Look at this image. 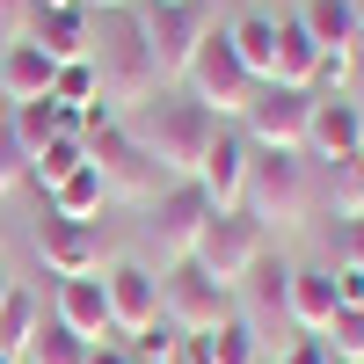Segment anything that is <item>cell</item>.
Masks as SVG:
<instances>
[{"mask_svg":"<svg viewBox=\"0 0 364 364\" xmlns=\"http://www.w3.org/2000/svg\"><path fill=\"white\" fill-rule=\"evenodd\" d=\"M132 124V139L154 154V168L168 175V182H197V168H204V154L219 146V117H211L204 102H190V95H161V102H146L139 117H124Z\"/></svg>","mask_w":364,"mask_h":364,"instance_id":"6da1fadb","label":"cell"},{"mask_svg":"<svg viewBox=\"0 0 364 364\" xmlns=\"http://www.w3.org/2000/svg\"><path fill=\"white\" fill-rule=\"evenodd\" d=\"M80 146H87V168L109 182V204H139V211H146V204L168 190V175L154 168V154L132 139V124H124L117 109L87 102V109H80Z\"/></svg>","mask_w":364,"mask_h":364,"instance_id":"7a4b0ae2","label":"cell"},{"mask_svg":"<svg viewBox=\"0 0 364 364\" xmlns=\"http://www.w3.org/2000/svg\"><path fill=\"white\" fill-rule=\"evenodd\" d=\"M87 58H95V87H102V109L117 117H139L146 102L161 95V73H154V51H146V29H139V8L132 15H102L95 44H87Z\"/></svg>","mask_w":364,"mask_h":364,"instance_id":"3957f363","label":"cell"},{"mask_svg":"<svg viewBox=\"0 0 364 364\" xmlns=\"http://www.w3.org/2000/svg\"><path fill=\"white\" fill-rule=\"evenodd\" d=\"M182 87H190V102H204V109L226 124V117H240V109L255 102V87H262V80L240 66L233 37H226L219 22H211V37L197 44V58H190V73H182Z\"/></svg>","mask_w":364,"mask_h":364,"instance_id":"277c9868","label":"cell"},{"mask_svg":"<svg viewBox=\"0 0 364 364\" xmlns=\"http://www.w3.org/2000/svg\"><path fill=\"white\" fill-rule=\"evenodd\" d=\"M240 211L262 226H306L314 190H306V161L299 154H255L248 161V190H240Z\"/></svg>","mask_w":364,"mask_h":364,"instance_id":"5b68a950","label":"cell"},{"mask_svg":"<svg viewBox=\"0 0 364 364\" xmlns=\"http://www.w3.org/2000/svg\"><path fill=\"white\" fill-rule=\"evenodd\" d=\"M262 255H269V226L262 219H248V211H211L190 262L204 269V277H219L226 291H240V277H248Z\"/></svg>","mask_w":364,"mask_h":364,"instance_id":"8992f818","label":"cell"},{"mask_svg":"<svg viewBox=\"0 0 364 364\" xmlns=\"http://www.w3.org/2000/svg\"><path fill=\"white\" fill-rule=\"evenodd\" d=\"M139 29H146L154 73H161V87H168V80L190 73L197 44L211 37V15H204V0H146V8H139Z\"/></svg>","mask_w":364,"mask_h":364,"instance_id":"52a82bcc","label":"cell"},{"mask_svg":"<svg viewBox=\"0 0 364 364\" xmlns=\"http://www.w3.org/2000/svg\"><path fill=\"white\" fill-rule=\"evenodd\" d=\"M306 117H314V95H306V87L262 80L255 102L240 109V139H248L255 154H306Z\"/></svg>","mask_w":364,"mask_h":364,"instance_id":"ba28073f","label":"cell"},{"mask_svg":"<svg viewBox=\"0 0 364 364\" xmlns=\"http://www.w3.org/2000/svg\"><path fill=\"white\" fill-rule=\"evenodd\" d=\"M161 314H168V328H182V336H211V328L233 321V291H226L219 277H204L197 262H168V277H161Z\"/></svg>","mask_w":364,"mask_h":364,"instance_id":"9c48e42d","label":"cell"},{"mask_svg":"<svg viewBox=\"0 0 364 364\" xmlns=\"http://www.w3.org/2000/svg\"><path fill=\"white\" fill-rule=\"evenodd\" d=\"M204 219H211V204H204V190H197V182H168V190L146 204V233H154L161 262H190V255H197Z\"/></svg>","mask_w":364,"mask_h":364,"instance_id":"30bf717a","label":"cell"},{"mask_svg":"<svg viewBox=\"0 0 364 364\" xmlns=\"http://www.w3.org/2000/svg\"><path fill=\"white\" fill-rule=\"evenodd\" d=\"M102 291H109V328H117V336H146L154 321H168L161 314V277L146 262H109Z\"/></svg>","mask_w":364,"mask_h":364,"instance_id":"8fae6325","label":"cell"},{"mask_svg":"<svg viewBox=\"0 0 364 364\" xmlns=\"http://www.w3.org/2000/svg\"><path fill=\"white\" fill-rule=\"evenodd\" d=\"M37 262L51 269L58 284H66V277H102V240H95V226L51 219V211H44V226H37Z\"/></svg>","mask_w":364,"mask_h":364,"instance_id":"7c38bea8","label":"cell"},{"mask_svg":"<svg viewBox=\"0 0 364 364\" xmlns=\"http://www.w3.org/2000/svg\"><path fill=\"white\" fill-rule=\"evenodd\" d=\"M306 154L314 161H350V154H364V109L350 102V95H314V117H306Z\"/></svg>","mask_w":364,"mask_h":364,"instance_id":"4fadbf2b","label":"cell"},{"mask_svg":"<svg viewBox=\"0 0 364 364\" xmlns=\"http://www.w3.org/2000/svg\"><path fill=\"white\" fill-rule=\"evenodd\" d=\"M29 44H37L51 66H73V58H87V44H95V15L87 8H29Z\"/></svg>","mask_w":364,"mask_h":364,"instance_id":"5bb4252c","label":"cell"},{"mask_svg":"<svg viewBox=\"0 0 364 364\" xmlns=\"http://www.w3.org/2000/svg\"><path fill=\"white\" fill-rule=\"evenodd\" d=\"M248 161H255V146L240 139V132H219V146L204 154L197 168V190L211 211H240V190H248Z\"/></svg>","mask_w":364,"mask_h":364,"instance_id":"9a60e30c","label":"cell"},{"mask_svg":"<svg viewBox=\"0 0 364 364\" xmlns=\"http://www.w3.org/2000/svg\"><path fill=\"white\" fill-rule=\"evenodd\" d=\"M51 321H58V328H73L80 343L117 336V328H109V291H102V277H66V284L51 291Z\"/></svg>","mask_w":364,"mask_h":364,"instance_id":"2e32d148","label":"cell"},{"mask_svg":"<svg viewBox=\"0 0 364 364\" xmlns=\"http://www.w3.org/2000/svg\"><path fill=\"white\" fill-rule=\"evenodd\" d=\"M336 269H291L284 284V321L299 328V336H328V321H336Z\"/></svg>","mask_w":364,"mask_h":364,"instance_id":"e0dca14e","label":"cell"},{"mask_svg":"<svg viewBox=\"0 0 364 364\" xmlns=\"http://www.w3.org/2000/svg\"><path fill=\"white\" fill-rule=\"evenodd\" d=\"M0 132L15 139V154H22V161H37L58 132H80V109H58L51 95H44V102H8V124H0Z\"/></svg>","mask_w":364,"mask_h":364,"instance_id":"ac0fdd59","label":"cell"},{"mask_svg":"<svg viewBox=\"0 0 364 364\" xmlns=\"http://www.w3.org/2000/svg\"><path fill=\"white\" fill-rule=\"evenodd\" d=\"M51 73H58V66H51L29 37H15L8 51H0V95H8V102H44V95H51Z\"/></svg>","mask_w":364,"mask_h":364,"instance_id":"d6986e66","label":"cell"},{"mask_svg":"<svg viewBox=\"0 0 364 364\" xmlns=\"http://www.w3.org/2000/svg\"><path fill=\"white\" fill-rule=\"evenodd\" d=\"M321 51H357L364 37V22H357V0H299V15H291Z\"/></svg>","mask_w":364,"mask_h":364,"instance_id":"ffe728a7","label":"cell"},{"mask_svg":"<svg viewBox=\"0 0 364 364\" xmlns=\"http://www.w3.org/2000/svg\"><path fill=\"white\" fill-rule=\"evenodd\" d=\"M314 58H321V44L291 15H277V58H269V80H277V87H306L314 80Z\"/></svg>","mask_w":364,"mask_h":364,"instance_id":"44dd1931","label":"cell"},{"mask_svg":"<svg viewBox=\"0 0 364 364\" xmlns=\"http://www.w3.org/2000/svg\"><path fill=\"white\" fill-rule=\"evenodd\" d=\"M102 204H109V182H102L95 168H73V175L51 190V219H80V226H95Z\"/></svg>","mask_w":364,"mask_h":364,"instance_id":"7402d4cb","label":"cell"},{"mask_svg":"<svg viewBox=\"0 0 364 364\" xmlns=\"http://www.w3.org/2000/svg\"><path fill=\"white\" fill-rule=\"evenodd\" d=\"M226 37L240 51V66H248L255 80H269V58H277V15H240V22H226Z\"/></svg>","mask_w":364,"mask_h":364,"instance_id":"603a6c76","label":"cell"},{"mask_svg":"<svg viewBox=\"0 0 364 364\" xmlns=\"http://www.w3.org/2000/svg\"><path fill=\"white\" fill-rule=\"evenodd\" d=\"M284 284H291V262H277V255H262L248 277H240V299H248V321H262V314H284Z\"/></svg>","mask_w":364,"mask_h":364,"instance_id":"cb8c5ba5","label":"cell"},{"mask_svg":"<svg viewBox=\"0 0 364 364\" xmlns=\"http://www.w3.org/2000/svg\"><path fill=\"white\" fill-rule=\"evenodd\" d=\"M37 328H44L37 299H29V291L15 284V291H8V306H0V357H15V364H22V350L37 343Z\"/></svg>","mask_w":364,"mask_h":364,"instance_id":"d4e9b609","label":"cell"},{"mask_svg":"<svg viewBox=\"0 0 364 364\" xmlns=\"http://www.w3.org/2000/svg\"><path fill=\"white\" fill-rule=\"evenodd\" d=\"M73 168H87V146H80V132H58V139L44 146V154L29 161V175L44 182V197H51V190H58V182H66Z\"/></svg>","mask_w":364,"mask_h":364,"instance_id":"484cf974","label":"cell"},{"mask_svg":"<svg viewBox=\"0 0 364 364\" xmlns=\"http://www.w3.org/2000/svg\"><path fill=\"white\" fill-rule=\"evenodd\" d=\"M328 204H336V219H364V154L328 168Z\"/></svg>","mask_w":364,"mask_h":364,"instance_id":"4316f807","label":"cell"},{"mask_svg":"<svg viewBox=\"0 0 364 364\" xmlns=\"http://www.w3.org/2000/svg\"><path fill=\"white\" fill-rule=\"evenodd\" d=\"M22 364H87V343L73 336V328H58V321H44V328H37V343L22 350Z\"/></svg>","mask_w":364,"mask_h":364,"instance_id":"83f0119b","label":"cell"},{"mask_svg":"<svg viewBox=\"0 0 364 364\" xmlns=\"http://www.w3.org/2000/svg\"><path fill=\"white\" fill-rule=\"evenodd\" d=\"M102 87H95V58H73V66H58L51 73V102L58 109H87Z\"/></svg>","mask_w":364,"mask_h":364,"instance_id":"f1b7e54d","label":"cell"},{"mask_svg":"<svg viewBox=\"0 0 364 364\" xmlns=\"http://www.w3.org/2000/svg\"><path fill=\"white\" fill-rule=\"evenodd\" d=\"M328 357H336V364H364V306H343L336 321H328Z\"/></svg>","mask_w":364,"mask_h":364,"instance_id":"f546056e","label":"cell"},{"mask_svg":"<svg viewBox=\"0 0 364 364\" xmlns=\"http://www.w3.org/2000/svg\"><path fill=\"white\" fill-rule=\"evenodd\" d=\"M211 350H219L211 364H262V357H255V321H248V314H233L219 336H211Z\"/></svg>","mask_w":364,"mask_h":364,"instance_id":"4dcf8cb0","label":"cell"},{"mask_svg":"<svg viewBox=\"0 0 364 364\" xmlns=\"http://www.w3.org/2000/svg\"><path fill=\"white\" fill-rule=\"evenodd\" d=\"M350 73H357V51H321L306 95H350Z\"/></svg>","mask_w":364,"mask_h":364,"instance_id":"1f68e13d","label":"cell"},{"mask_svg":"<svg viewBox=\"0 0 364 364\" xmlns=\"http://www.w3.org/2000/svg\"><path fill=\"white\" fill-rule=\"evenodd\" d=\"M336 269H364V219H343V233H336Z\"/></svg>","mask_w":364,"mask_h":364,"instance_id":"d6a6232c","label":"cell"},{"mask_svg":"<svg viewBox=\"0 0 364 364\" xmlns=\"http://www.w3.org/2000/svg\"><path fill=\"white\" fill-rule=\"evenodd\" d=\"M22 175H29V161L15 154V139H8V132H0V204H8V190H15V182H22Z\"/></svg>","mask_w":364,"mask_h":364,"instance_id":"836d02e7","label":"cell"},{"mask_svg":"<svg viewBox=\"0 0 364 364\" xmlns=\"http://www.w3.org/2000/svg\"><path fill=\"white\" fill-rule=\"evenodd\" d=\"M277 364H336V357H328V343H321V336H299V343H291Z\"/></svg>","mask_w":364,"mask_h":364,"instance_id":"e575fe53","label":"cell"},{"mask_svg":"<svg viewBox=\"0 0 364 364\" xmlns=\"http://www.w3.org/2000/svg\"><path fill=\"white\" fill-rule=\"evenodd\" d=\"M336 269V262H328ZM336 306H364V269H336Z\"/></svg>","mask_w":364,"mask_h":364,"instance_id":"d590c367","label":"cell"},{"mask_svg":"<svg viewBox=\"0 0 364 364\" xmlns=\"http://www.w3.org/2000/svg\"><path fill=\"white\" fill-rule=\"evenodd\" d=\"M87 364H132V343H124V336H102V343H87Z\"/></svg>","mask_w":364,"mask_h":364,"instance_id":"8d00e7d4","label":"cell"},{"mask_svg":"<svg viewBox=\"0 0 364 364\" xmlns=\"http://www.w3.org/2000/svg\"><path fill=\"white\" fill-rule=\"evenodd\" d=\"M29 8H37V0H0V29H8V44L29 29Z\"/></svg>","mask_w":364,"mask_h":364,"instance_id":"74e56055","label":"cell"},{"mask_svg":"<svg viewBox=\"0 0 364 364\" xmlns=\"http://www.w3.org/2000/svg\"><path fill=\"white\" fill-rule=\"evenodd\" d=\"M87 15H132V8H146V0H80Z\"/></svg>","mask_w":364,"mask_h":364,"instance_id":"f35d334b","label":"cell"},{"mask_svg":"<svg viewBox=\"0 0 364 364\" xmlns=\"http://www.w3.org/2000/svg\"><path fill=\"white\" fill-rule=\"evenodd\" d=\"M8 291H15V277H8V262H0V306H8Z\"/></svg>","mask_w":364,"mask_h":364,"instance_id":"ab89813d","label":"cell"},{"mask_svg":"<svg viewBox=\"0 0 364 364\" xmlns=\"http://www.w3.org/2000/svg\"><path fill=\"white\" fill-rule=\"evenodd\" d=\"M37 8H80V0H37Z\"/></svg>","mask_w":364,"mask_h":364,"instance_id":"60d3db41","label":"cell"},{"mask_svg":"<svg viewBox=\"0 0 364 364\" xmlns=\"http://www.w3.org/2000/svg\"><path fill=\"white\" fill-rule=\"evenodd\" d=\"M132 364H175V357H132Z\"/></svg>","mask_w":364,"mask_h":364,"instance_id":"b9f144b4","label":"cell"},{"mask_svg":"<svg viewBox=\"0 0 364 364\" xmlns=\"http://www.w3.org/2000/svg\"><path fill=\"white\" fill-rule=\"evenodd\" d=\"M0 124H8V95H0Z\"/></svg>","mask_w":364,"mask_h":364,"instance_id":"7bdbcfd3","label":"cell"},{"mask_svg":"<svg viewBox=\"0 0 364 364\" xmlns=\"http://www.w3.org/2000/svg\"><path fill=\"white\" fill-rule=\"evenodd\" d=\"M357 66H364V37H357Z\"/></svg>","mask_w":364,"mask_h":364,"instance_id":"ee69618b","label":"cell"},{"mask_svg":"<svg viewBox=\"0 0 364 364\" xmlns=\"http://www.w3.org/2000/svg\"><path fill=\"white\" fill-rule=\"evenodd\" d=\"M357 22H364V0H357Z\"/></svg>","mask_w":364,"mask_h":364,"instance_id":"f6af8a7d","label":"cell"},{"mask_svg":"<svg viewBox=\"0 0 364 364\" xmlns=\"http://www.w3.org/2000/svg\"><path fill=\"white\" fill-rule=\"evenodd\" d=\"M0 364H15V357H0Z\"/></svg>","mask_w":364,"mask_h":364,"instance_id":"bcb514c9","label":"cell"}]
</instances>
